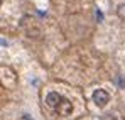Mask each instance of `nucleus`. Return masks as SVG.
Returning <instances> with one entry per match:
<instances>
[{
    "label": "nucleus",
    "instance_id": "1",
    "mask_svg": "<svg viewBox=\"0 0 125 120\" xmlns=\"http://www.w3.org/2000/svg\"><path fill=\"white\" fill-rule=\"evenodd\" d=\"M61 117H68V115H71V112H73V105H71V101L66 100V98H62L59 100V103H58V107L54 108Z\"/></svg>",
    "mask_w": 125,
    "mask_h": 120
},
{
    "label": "nucleus",
    "instance_id": "2",
    "mask_svg": "<svg viewBox=\"0 0 125 120\" xmlns=\"http://www.w3.org/2000/svg\"><path fill=\"white\" fill-rule=\"evenodd\" d=\"M93 100H95L96 105L105 107V105L108 103V100H110V95H108L105 90H96V91H95V95H93Z\"/></svg>",
    "mask_w": 125,
    "mask_h": 120
},
{
    "label": "nucleus",
    "instance_id": "3",
    "mask_svg": "<svg viewBox=\"0 0 125 120\" xmlns=\"http://www.w3.org/2000/svg\"><path fill=\"white\" fill-rule=\"evenodd\" d=\"M59 100H61V95H58V93H54V91L47 93V97H46V103H47L51 108H56L58 103H59Z\"/></svg>",
    "mask_w": 125,
    "mask_h": 120
},
{
    "label": "nucleus",
    "instance_id": "4",
    "mask_svg": "<svg viewBox=\"0 0 125 120\" xmlns=\"http://www.w3.org/2000/svg\"><path fill=\"white\" fill-rule=\"evenodd\" d=\"M95 15H96V19L100 20V22L103 20V14H102V10H98V9H96V12H95Z\"/></svg>",
    "mask_w": 125,
    "mask_h": 120
},
{
    "label": "nucleus",
    "instance_id": "5",
    "mask_svg": "<svg viewBox=\"0 0 125 120\" xmlns=\"http://www.w3.org/2000/svg\"><path fill=\"white\" fill-rule=\"evenodd\" d=\"M0 44H2V46H7V42H5V41H2V39H0Z\"/></svg>",
    "mask_w": 125,
    "mask_h": 120
},
{
    "label": "nucleus",
    "instance_id": "6",
    "mask_svg": "<svg viewBox=\"0 0 125 120\" xmlns=\"http://www.w3.org/2000/svg\"><path fill=\"white\" fill-rule=\"evenodd\" d=\"M0 5H2V0H0Z\"/></svg>",
    "mask_w": 125,
    "mask_h": 120
}]
</instances>
